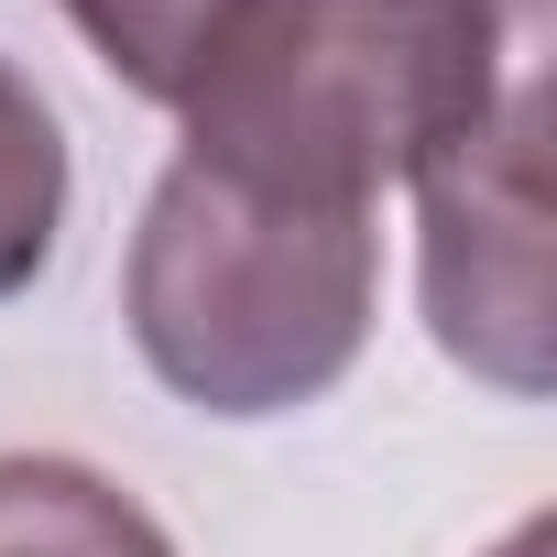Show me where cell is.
<instances>
[{"label": "cell", "mask_w": 557, "mask_h": 557, "mask_svg": "<svg viewBox=\"0 0 557 557\" xmlns=\"http://www.w3.org/2000/svg\"><path fill=\"white\" fill-rule=\"evenodd\" d=\"M55 230H66V132L34 99V77L0 55V307L55 262Z\"/></svg>", "instance_id": "obj_5"}, {"label": "cell", "mask_w": 557, "mask_h": 557, "mask_svg": "<svg viewBox=\"0 0 557 557\" xmlns=\"http://www.w3.org/2000/svg\"><path fill=\"white\" fill-rule=\"evenodd\" d=\"M546 55V0H230L175 99L197 175L372 208L492 121Z\"/></svg>", "instance_id": "obj_1"}, {"label": "cell", "mask_w": 557, "mask_h": 557, "mask_svg": "<svg viewBox=\"0 0 557 557\" xmlns=\"http://www.w3.org/2000/svg\"><path fill=\"white\" fill-rule=\"evenodd\" d=\"M0 557H175V546L88 459H0Z\"/></svg>", "instance_id": "obj_4"}, {"label": "cell", "mask_w": 557, "mask_h": 557, "mask_svg": "<svg viewBox=\"0 0 557 557\" xmlns=\"http://www.w3.org/2000/svg\"><path fill=\"white\" fill-rule=\"evenodd\" d=\"M372 273V208H296L164 164L132 240V339L208 416H285L361 361Z\"/></svg>", "instance_id": "obj_2"}, {"label": "cell", "mask_w": 557, "mask_h": 557, "mask_svg": "<svg viewBox=\"0 0 557 557\" xmlns=\"http://www.w3.org/2000/svg\"><path fill=\"white\" fill-rule=\"evenodd\" d=\"M546 66H524L470 143H448L426 197V318L437 350L503 394H546Z\"/></svg>", "instance_id": "obj_3"}, {"label": "cell", "mask_w": 557, "mask_h": 557, "mask_svg": "<svg viewBox=\"0 0 557 557\" xmlns=\"http://www.w3.org/2000/svg\"><path fill=\"white\" fill-rule=\"evenodd\" d=\"M219 12L230 0H66V23L99 45V66L121 77V88H143V99H186V77H197V45L219 34Z\"/></svg>", "instance_id": "obj_6"}]
</instances>
